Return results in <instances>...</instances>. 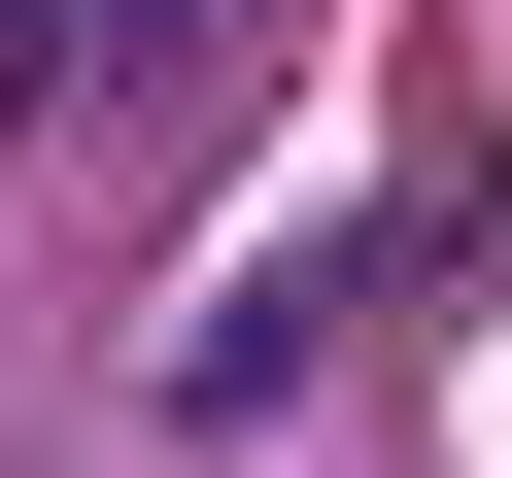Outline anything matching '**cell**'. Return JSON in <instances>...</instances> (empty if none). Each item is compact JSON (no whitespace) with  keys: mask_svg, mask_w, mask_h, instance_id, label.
Masks as SVG:
<instances>
[{"mask_svg":"<svg viewBox=\"0 0 512 478\" xmlns=\"http://www.w3.org/2000/svg\"><path fill=\"white\" fill-rule=\"evenodd\" d=\"M308 342H376V205H342V239H274V274H239V308L171 342V410H274Z\"/></svg>","mask_w":512,"mask_h":478,"instance_id":"1","label":"cell"},{"mask_svg":"<svg viewBox=\"0 0 512 478\" xmlns=\"http://www.w3.org/2000/svg\"><path fill=\"white\" fill-rule=\"evenodd\" d=\"M274 0H69V103H137V69H239Z\"/></svg>","mask_w":512,"mask_h":478,"instance_id":"2","label":"cell"},{"mask_svg":"<svg viewBox=\"0 0 512 478\" xmlns=\"http://www.w3.org/2000/svg\"><path fill=\"white\" fill-rule=\"evenodd\" d=\"M35 103H69V0H0V137H35Z\"/></svg>","mask_w":512,"mask_h":478,"instance_id":"3","label":"cell"}]
</instances>
